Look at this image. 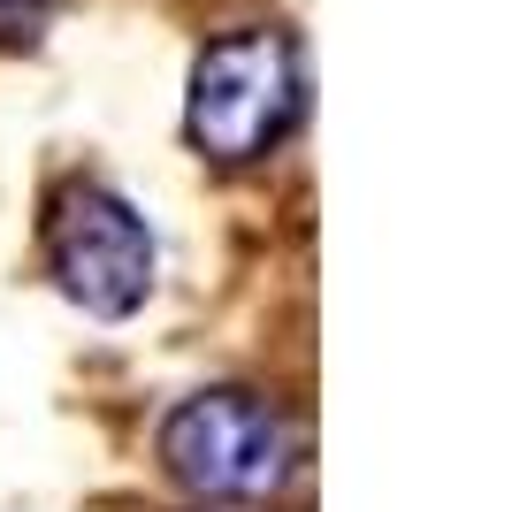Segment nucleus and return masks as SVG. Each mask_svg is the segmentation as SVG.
Instances as JSON below:
<instances>
[{
  "mask_svg": "<svg viewBox=\"0 0 512 512\" xmlns=\"http://www.w3.org/2000/svg\"><path fill=\"white\" fill-rule=\"evenodd\" d=\"M306 115V54L291 31H222L199 46L184 92V138L222 169H253Z\"/></svg>",
  "mask_w": 512,
  "mask_h": 512,
  "instance_id": "nucleus-1",
  "label": "nucleus"
},
{
  "mask_svg": "<svg viewBox=\"0 0 512 512\" xmlns=\"http://www.w3.org/2000/svg\"><path fill=\"white\" fill-rule=\"evenodd\" d=\"M161 467L207 505H260L299 467V428L260 390H192L161 421Z\"/></svg>",
  "mask_w": 512,
  "mask_h": 512,
  "instance_id": "nucleus-2",
  "label": "nucleus"
},
{
  "mask_svg": "<svg viewBox=\"0 0 512 512\" xmlns=\"http://www.w3.org/2000/svg\"><path fill=\"white\" fill-rule=\"evenodd\" d=\"M46 268H54L69 306H85L100 321L138 314L153 291L146 214L130 207L123 192H107V184H69L54 199V222H46Z\"/></svg>",
  "mask_w": 512,
  "mask_h": 512,
  "instance_id": "nucleus-3",
  "label": "nucleus"
},
{
  "mask_svg": "<svg viewBox=\"0 0 512 512\" xmlns=\"http://www.w3.org/2000/svg\"><path fill=\"white\" fill-rule=\"evenodd\" d=\"M46 23H54V0H0V46H8V54L39 46Z\"/></svg>",
  "mask_w": 512,
  "mask_h": 512,
  "instance_id": "nucleus-4",
  "label": "nucleus"
}]
</instances>
